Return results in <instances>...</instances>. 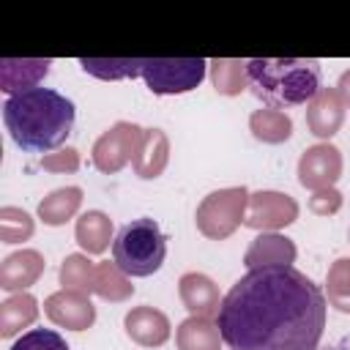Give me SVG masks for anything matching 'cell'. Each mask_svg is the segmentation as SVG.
I'll return each mask as SVG.
<instances>
[{
	"instance_id": "cell-33",
	"label": "cell",
	"mask_w": 350,
	"mask_h": 350,
	"mask_svg": "<svg viewBox=\"0 0 350 350\" xmlns=\"http://www.w3.org/2000/svg\"><path fill=\"white\" fill-rule=\"evenodd\" d=\"M347 238H350V235H347Z\"/></svg>"
},
{
	"instance_id": "cell-11",
	"label": "cell",
	"mask_w": 350,
	"mask_h": 350,
	"mask_svg": "<svg viewBox=\"0 0 350 350\" xmlns=\"http://www.w3.org/2000/svg\"><path fill=\"white\" fill-rule=\"evenodd\" d=\"M345 101L336 88H320L317 96L306 104V126L314 137L331 139L345 123Z\"/></svg>"
},
{
	"instance_id": "cell-26",
	"label": "cell",
	"mask_w": 350,
	"mask_h": 350,
	"mask_svg": "<svg viewBox=\"0 0 350 350\" xmlns=\"http://www.w3.org/2000/svg\"><path fill=\"white\" fill-rule=\"evenodd\" d=\"M96 282V262L88 260V254H68L60 265V284L63 290H77V293H93Z\"/></svg>"
},
{
	"instance_id": "cell-29",
	"label": "cell",
	"mask_w": 350,
	"mask_h": 350,
	"mask_svg": "<svg viewBox=\"0 0 350 350\" xmlns=\"http://www.w3.org/2000/svg\"><path fill=\"white\" fill-rule=\"evenodd\" d=\"M11 350H68V345H66V339H63L57 331H52V328H33V331L22 334V336L11 345Z\"/></svg>"
},
{
	"instance_id": "cell-20",
	"label": "cell",
	"mask_w": 350,
	"mask_h": 350,
	"mask_svg": "<svg viewBox=\"0 0 350 350\" xmlns=\"http://www.w3.org/2000/svg\"><path fill=\"white\" fill-rule=\"evenodd\" d=\"M82 205V189L79 186H63L49 191L41 202H38V219L49 227L66 224L68 219H74V213Z\"/></svg>"
},
{
	"instance_id": "cell-13",
	"label": "cell",
	"mask_w": 350,
	"mask_h": 350,
	"mask_svg": "<svg viewBox=\"0 0 350 350\" xmlns=\"http://www.w3.org/2000/svg\"><path fill=\"white\" fill-rule=\"evenodd\" d=\"M178 293H180V301L191 317H216L219 314L221 295H219V287L213 284L211 276L189 271L178 279Z\"/></svg>"
},
{
	"instance_id": "cell-17",
	"label": "cell",
	"mask_w": 350,
	"mask_h": 350,
	"mask_svg": "<svg viewBox=\"0 0 350 350\" xmlns=\"http://www.w3.org/2000/svg\"><path fill=\"white\" fill-rule=\"evenodd\" d=\"M170 161V139L161 129H142V137H139V145H137V153L131 159V167L139 178L145 180H153L164 172Z\"/></svg>"
},
{
	"instance_id": "cell-19",
	"label": "cell",
	"mask_w": 350,
	"mask_h": 350,
	"mask_svg": "<svg viewBox=\"0 0 350 350\" xmlns=\"http://www.w3.org/2000/svg\"><path fill=\"white\" fill-rule=\"evenodd\" d=\"M74 235L88 254H101L112 241V219L104 211H85L77 219Z\"/></svg>"
},
{
	"instance_id": "cell-15",
	"label": "cell",
	"mask_w": 350,
	"mask_h": 350,
	"mask_svg": "<svg viewBox=\"0 0 350 350\" xmlns=\"http://www.w3.org/2000/svg\"><path fill=\"white\" fill-rule=\"evenodd\" d=\"M295 243L287 238V235H279V232H260L246 254H243V265L252 271V268H268V265H293L295 262Z\"/></svg>"
},
{
	"instance_id": "cell-5",
	"label": "cell",
	"mask_w": 350,
	"mask_h": 350,
	"mask_svg": "<svg viewBox=\"0 0 350 350\" xmlns=\"http://www.w3.org/2000/svg\"><path fill=\"white\" fill-rule=\"evenodd\" d=\"M246 205H249L246 186H230V189L211 191L197 205V213H194L197 230L211 241H224L243 224Z\"/></svg>"
},
{
	"instance_id": "cell-14",
	"label": "cell",
	"mask_w": 350,
	"mask_h": 350,
	"mask_svg": "<svg viewBox=\"0 0 350 350\" xmlns=\"http://www.w3.org/2000/svg\"><path fill=\"white\" fill-rule=\"evenodd\" d=\"M126 334L139 347H161L170 339V320L153 306H134L123 317Z\"/></svg>"
},
{
	"instance_id": "cell-30",
	"label": "cell",
	"mask_w": 350,
	"mask_h": 350,
	"mask_svg": "<svg viewBox=\"0 0 350 350\" xmlns=\"http://www.w3.org/2000/svg\"><path fill=\"white\" fill-rule=\"evenodd\" d=\"M41 167L49 172H74L79 167V153L74 148H60L41 159Z\"/></svg>"
},
{
	"instance_id": "cell-4",
	"label": "cell",
	"mask_w": 350,
	"mask_h": 350,
	"mask_svg": "<svg viewBox=\"0 0 350 350\" xmlns=\"http://www.w3.org/2000/svg\"><path fill=\"white\" fill-rule=\"evenodd\" d=\"M167 257V238L156 219H134L112 241V262L126 276H150Z\"/></svg>"
},
{
	"instance_id": "cell-8",
	"label": "cell",
	"mask_w": 350,
	"mask_h": 350,
	"mask_svg": "<svg viewBox=\"0 0 350 350\" xmlns=\"http://www.w3.org/2000/svg\"><path fill=\"white\" fill-rule=\"evenodd\" d=\"M295 219H298V202L290 194L271 191V189L249 194V205H246V216H243L246 227L273 232V230L293 224Z\"/></svg>"
},
{
	"instance_id": "cell-28",
	"label": "cell",
	"mask_w": 350,
	"mask_h": 350,
	"mask_svg": "<svg viewBox=\"0 0 350 350\" xmlns=\"http://www.w3.org/2000/svg\"><path fill=\"white\" fill-rule=\"evenodd\" d=\"M33 235V219L22 208H0V238L5 243H19Z\"/></svg>"
},
{
	"instance_id": "cell-2",
	"label": "cell",
	"mask_w": 350,
	"mask_h": 350,
	"mask_svg": "<svg viewBox=\"0 0 350 350\" xmlns=\"http://www.w3.org/2000/svg\"><path fill=\"white\" fill-rule=\"evenodd\" d=\"M74 115V101L49 88H33L8 96L3 104V120L11 139L22 150L44 156L68 139Z\"/></svg>"
},
{
	"instance_id": "cell-16",
	"label": "cell",
	"mask_w": 350,
	"mask_h": 350,
	"mask_svg": "<svg viewBox=\"0 0 350 350\" xmlns=\"http://www.w3.org/2000/svg\"><path fill=\"white\" fill-rule=\"evenodd\" d=\"M44 257L36 249H19L8 254L0 265V287L8 293H25L44 273Z\"/></svg>"
},
{
	"instance_id": "cell-23",
	"label": "cell",
	"mask_w": 350,
	"mask_h": 350,
	"mask_svg": "<svg viewBox=\"0 0 350 350\" xmlns=\"http://www.w3.org/2000/svg\"><path fill=\"white\" fill-rule=\"evenodd\" d=\"M145 57H82L79 66L85 74L98 79H129L142 77Z\"/></svg>"
},
{
	"instance_id": "cell-10",
	"label": "cell",
	"mask_w": 350,
	"mask_h": 350,
	"mask_svg": "<svg viewBox=\"0 0 350 350\" xmlns=\"http://www.w3.org/2000/svg\"><path fill=\"white\" fill-rule=\"evenodd\" d=\"M44 314L68 331H85L93 325L96 320V306L90 304V298L85 293L77 290H57L52 295H46L44 301Z\"/></svg>"
},
{
	"instance_id": "cell-32",
	"label": "cell",
	"mask_w": 350,
	"mask_h": 350,
	"mask_svg": "<svg viewBox=\"0 0 350 350\" xmlns=\"http://www.w3.org/2000/svg\"><path fill=\"white\" fill-rule=\"evenodd\" d=\"M336 93L342 96V101H345V107L350 109V71H345V74L339 77V85H336Z\"/></svg>"
},
{
	"instance_id": "cell-25",
	"label": "cell",
	"mask_w": 350,
	"mask_h": 350,
	"mask_svg": "<svg viewBox=\"0 0 350 350\" xmlns=\"http://www.w3.org/2000/svg\"><path fill=\"white\" fill-rule=\"evenodd\" d=\"M211 79H213V88L221 93V96H238L241 90H246L249 85V77H246V60H230V57H221V60H211Z\"/></svg>"
},
{
	"instance_id": "cell-6",
	"label": "cell",
	"mask_w": 350,
	"mask_h": 350,
	"mask_svg": "<svg viewBox=\"0 0 350 350\" xmlns=\"http://www.w3.org/2000/svg\"><path fill=\"white\" fill-rule=\"evenodd\" d=\"M208 71V60L202 57H145L142 79L156 96H175L194 90Z\"/></svg>"
},
{
	"instance_id": "cell-24",
	"label": "cell",
	"mask_w": 350,
	"mask_h": 350,
	"mask_svg": "<svg viewBox=\"0 0 350 350\" xmlns=\"http://www.w3.org/2000/svg\"><path fill=\"white\" fill-rule=\"evenodd\" d=\"M93 293L101 295L104 301H129L134 295V284L131 279L115 265V262H98L96 265V282H93Z\"/></svg>"
},
{
	"instance_id": "cell-22",
	"label": "cell",
	"mask_w": 350,
	"mask_h": 350,
	"mask_svg": "<svg viewBox=\"0 0 350 350\" xmlns=\"http://www.w3.org/2000/svg\"><path fill=\"white\" fill-rule=\"evenodd\" d=\"M249 131H252L260 142L279 145V142L290 139V134H293V120H290V115H284L282 109L262 107V109H254V112H252V118H249Z\"/></svg>"
},
{
	"instance_id": "cell-12",
	"label": "cell",
	"mask_w": 350,
	"mask_h": 350,
	"mask_svg": "<svg viewBox=\"0 0 350 350\" xmlns=\"http://www.w3.org/2000/svg\"><path fill=\"white\" fill-rule=\"evenodd\" d=\"M49 57H0V88L8 96L33 90L49 74Z\"/></svg>"
},
{
	"instance_id": "cell-3",
	"label": "cell",
	"mask_w": 350,
	"mask_h": 350,
	"mask_svg": "<svg viewBox=\"0 0 350 350\" xmlns=\"http://www.w3.org/2000/svg\"><path fill=\"white\" fill-rule=\"evenodd\" d=\"M249 88L271 109L309 104L320 90L317 60L304 57H254L246 60Z\"/></svg>"
},
{
	"instance_id": "cell-7",
	"label": "cell",
	"mask_w": 350,
	"mask_h": 350,
	"mask_svg": "<svg viewBox=\"0 0 350 350\" xmlns=\"http://www.w3.org/2000/svg\"><path fill=\"white\" fill-rule=\"evenodd\" d=\"M139 137H142V129L137 123L118 120L115 126H109L93 142V164H96V170H101L107 175L120 172L134 159L137 145H139Z\"/></svg>"
},
{
	"instance_id": "cell-1",
	"label": "cell",
	"mask_w": 350,
	"mask_h": 350,
	"mask_svg": "<svg viewBox=\"0 0 350 350\" xmlns=\"http://www.w3.org/2000/svg\"><path fill=\"white\" fill-rule=\"evenodd\" d=\"M323 290L293 265L252 268L221 298L216 325L230 350H317Z\"/></svg>"
},
{
	"instance_id": "cell-18",
	"label": "cell",
	"mask_w": 350,
	"mask_h": 350,
	"mask_svg": "<svg viewBox=\"0 0 350 350\" xmlns=\"http://www.w3.org/2000/svg\"><path fill=\"white\" fill-rule=\"evenodd\" d=\"M178 350H221L219 325L211 317H186L175 331Z\"/></svg>"
},
{
	"instance_id": "cell-21",
	"label": "cell",
	"mask_w": 350,
	"mask_h": 350,
	"mask_svg": "<svg viewBox=\"0 0 350 350\" xmlns=\"http://www.w3.org/2000/svg\"><path fill=\"white\" fill-rule=\"evenodd\" d=\"M38 317V301L30 293H14L0 304V336H14Z\"/></svg>"
},
{
	"instance_id": "cell-27",
	"label": "cell",
	"mask_w": 350,
	"mask_h": 350,
	"mask_svg": "<svg viewBox=\"0 0 350 350\" xmlns=\"http://www.w3.org/2000/svg\"><path fill=\"white\" fill-rule=\"evenodd\" d=\"M325 295L328 304L345 314H350V260L342 257L328 268L325 276Z\"/></svg>"
},
{
	"instance_id": "cell-31",
	"label": "cell",
	"mask_w": 350,
	"mask_h": 350,
	"mask_svg": "<svg viewBox=\"0 0 350 350\" xmlns=\"http://www.w3.org/2000/svg\"><path fill=\"white\" fill-rule=\"evenodd\" d=\"M342 208V194L331 186V189H320L309 197V211L317 216H334Z\"/></svg>"
},
{
	"instance_id": "cell-9",
	"label": "cell",
	"mask_w": 350,
	"mask_h": 350,
	"mask_svg": "<svg viewBox=\"0 0 350 350\" xmlns=\"http://www.w3.org/2000/svg\"><path fill=\"white\" fill-rule=\"evenodd\" d=\"M342 178V153L331 142H317L306 148L298 159V183L304 189L320 191L331 189Z\"/></svg>"
}]
</instances>
